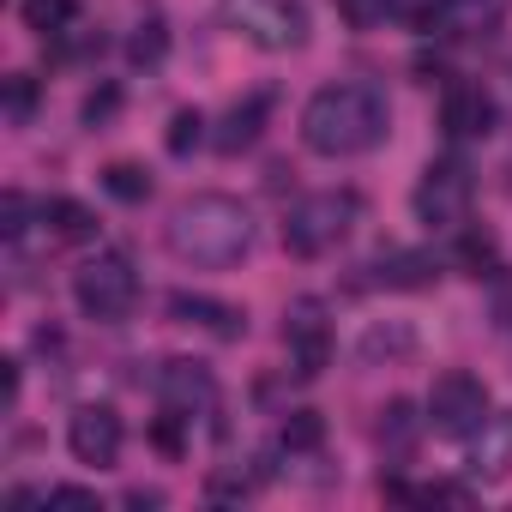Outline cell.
I'll use <instances>...</instances> for the list:
<instances>
[{
	"label": "cell",
	"instance_id": "5b68a950",
	"mask_svg": "<svg viewBox=\"0 0 512 512\" xmlns=\"http://www.w3.org/2000/svg\"><path fill=\"white\" fill-rule=\"evenodd\" d=\"M73 302H79V314L97 320V326L127 320L133 302H139V272H133V260H127V253H91V260L73 272Z\"/></svg>",
	"mask_w": 512,
	"mask_h": 512
},
{
	"label": "cell",
	"instance_id": "f546056e",
	"mask_svg": "<svg viewBox=\"0 0 512 512\" xmlns=\"http://www.w3.org/2000/svg\"><path fill=\"white\" fill-rule=\"evenodd\" d=\"M115 109H121V91H115V85H103L97 97H85V127H103Z\"/></svg>",
	"mask_w": 512,
	"mask_h": 512
},
{
	"label": "cell",
	"instance_id": "277c9868",
	"mask_svg": "<svg viewBox=\"0 0 512 512\" xmlns=\"http://www.w3.org/2000/svg\"><path fill=\"white\" fill-rule=\"evenodd\" d=\"M217 25L247 37L253 49H302L308 43V7L302 0H217Z\"/></svg>",
	"mask_w": 512,
	"mask_h": 512
},
{
	"label": "cell",
	"instance_id": "7402d4cb",
	"mask_svg": "<svg viewBox=\"0 0 512 512\" xmlns=\"http://www.w3.org/2000/svg\"><path fill=\"white\" fill-rule=\"evenodd\" d=\"M103 187H109V199H121V205H145V199H151V175H145L139 163H109V169H103Z\"/></svg>",
	"mask_w": 512,
	"mask_h": 512
},
{
	"label": "cell",
	"instance_id": "83f0119b",
	"mask_svg": "<svg viewBox=\"0 0 512 512\" xmlns=\"http://www.w3.org/2000/svg\"><path fill=\"white\" fill-rule=\"evenodd\" d=\"M446 13H452V0H398V19L410 31H440Z\"/></svg>",
	"mask_w": 512,
	"mask_h": 512
},
{
	"label": "cell",
	"instance_id": "9c48e42d",
	"mask_svg": "<svg viewBox=\"0 0 512 512\" xmlns=\"http://www.w3.org/2000/svg\"><path fill=\"white\" fill-rule=\"evenodd\" d=\"M284 344H290L296 374L314 380V374L332 362V326H326V308H320V302H296V308L284 314Z\"/></svg>",
	"mask_w": 512,
	"mask_h": 512
},
{
	"label": "cell",
	"instance_id": "ba28073f",
	"mask_svg": "<svg viewBox=\"0 0 512 512\" xmlns=\"http://www.w3.org/2000/svg\"><path fill=\"white\" fill-rule=\"evenodd\" d=\"M121 416L109 410V404H85V410H73V422H67V446H73V458L79 464H91V470H109L115 458H121Z\"/></svg>",
	"mask_w": 512,
	"mask_h": 512
},
{
	"label": "cell",
	"instance_id": "2e32d148",
	"mask_svg": "<svg viewBox=\"0 0 512 512\" xmlns=\"http://www.w3.org/2000/svg\"><path fill=\"white\" fill-rule=\"evenodd\" d=\"M37 223L49 241H91L97 235V217L79 205V199H43L37 205Z\"/></svg>",
	"mask_w": 512,
	"mask_h": 512
},
{
	"label": "cell",
	"instance_id": "603a6c76",
	"mask_svg": "<svg viewBox=\"0 0 512 512\" xmlns=\"http://www.w3.org/2000/svg\"><path fill=\"white\" fill-rule=\"evenodd\" d=\"M356 350H362V362H380V356H410V350H416V332H410V326H368Z\"/></svg>",
	"mask_w": 512,
	"mask_h": 512
},
{
	"label": "cell",
	"instance_id": "7a4b0ae2",
	"mask_svg": "<svg viewBox=\"0 0 512 512\" xmlns=\"http://www.w3.org/2000/svg\"><path fill=\"white\" fill-rule=\"evenodd\" d=\"M253 247V211L229 193H193L187 205H175L169 217V253L181 266H205L223 272Z\"/></svg>",
	"mask_w": 512,
	"mask_h": 512
},
{
	"label": "cell",
	"instance_id": "9a60e30c",
	"mask_svg": "<svg viewBox=\"0 0 512 512\" xmlns=\"http://www.w3.org/2000/svg\"><path fill=\"white\" fill-rule=\"evenodd\" d=\"M374 278L386 290H428L440 278V266H434V253H422V247H392V253H380Z\"/></svg>",
	"mask_w": 512,
	"mask_h": 512
},
{
	"label": "cell",
	"instance_id": "8fae6325",
	"mask_svg": "<svg viewBox=\"0 0 512 512\" xmlns=\"http://www.w3.org/2000/svg\"><path fill=\"white\" fill-rule=\"evenodd\" d=\"M464 470L470 482H500L512 470V410H488L470 434V452H464Z\"/></svg>",
	"mask_w": 512,
	"mask_h": 512
},
{
	"label": "cell",
	"instance_id": "cb8c5ba5",
	"mask_svg": "<svg viewBox=\"0 0 512 512\" xmlns=\"http://www.w3.org/2000/svg\"><path fill=\"white\" fill-rule=\"evenodd\" d=\"M284 452H320V440H326V422H320V410H290V422H284Z\"/></svg>",
	"mask_w": 512,
	"mask_h": 512
},
{
	"label": "cell",
	"instance_id": "d4e9b609",
	"mask_svg": "<svg viewBox=\"0 0 512 512\" xmlns=\"http://www.w3.org/2000/svg\"><path fill=\"white\" fill-rule=\"evenodd\" d=\"M338 19L350 31H380L386 19H398V0H338Z\"/></svg>",
	"mask_w": 512,
	"mask_h": 512
},
{
	"label": "cell",
	"instance_id": "d6a6232c",
	"mask_svg": "<svg viewBox=\"0 0 512 512\" xmlns=\"http://www.w3.org/2000/svg\"><path fill=\"white\" fill-rule=\"evenodd\" d=\"M127 506H163V494H157V488H133Z\"/></svg>",
	"mask_w": 512,
	"mask_h": 512
},
{
	"label": "cell",
	"instance_id": "44dd1931",
	"mask_svg": "<svg viewBox=\"0 0 512 512\" xmlns=\"http://www.w3.org/2000/svg\"><path fill=\"white\" fill-rule=\"evenodd\" d=\"M163 55H169V31H163V19L151 13V19L133 25V37H127V61H133V67H157Z\"/></svg>",
	"mask_w": 512,
	"mask_h": 512
},
{
	"label": "cell",
	"instance_id": "6da1fadb",
	"mask_svg": "<svg viewBox=\"0 0 512 512\" xmlns=\"http://www.w3.org/2000/svg\"><path fill=\"white\" fill-rule=\"evenodd\" d=\"M386 127H392L386 91L380 85H362V79L326 85L302 109V145L314 157H362V151H374L386 139Z\"/></svg>",
	"mask_w": 512,
	"mask_h": 512
},
{
	"label": "cell",
	"instance_id": "ac0fdd59",
	"mask_svg": "<svg viewBox=\"0 0 512 512\" xmlns=\"http://www.w3.org/2000/svg\"><path fill=\"white\" fill-rule=\"evenodd\" d=\"M458 272H470V278H494L500 272V241L488 229H464L458 235Z\"/></svg>",
	"mask_w": 512,
	"mask_h": 512
},
{
	"label": "cell",
	"instance_id": "4fadbf2b",
	"mask_svg": "<svg viewBox=\"0 0 512 512\" xmlns=\"http://www.w3.org/2000/svg\"><path fill=\"white\" fill-rule=\"evenodd\" d=\"M169 314L181 320V326H199V332H211V338H241L247 332V320H241V308H229V302H211V296H187V290H175L169 296Z\"/></svg>",
	"mask_w": 512,
	"mask_h": 512
},
{
	"label": "cell",
	"instance_id": "e0dca14e",
	"mask_svg": "<svg viewBox=\"0 0 512 512\" xmlns=\"http://www.w3.org/2000/svg\"><path fill=\"white\" fill-rule=\"evenodd\" d=\"M19 19H25V31H37V37H67L73 19H79V0H25Z\"/></svg>",
	"mask_w": 512,
	"mask_h": 512
},
{
	"label": "cell",
	"instance_id": "52a82bcc",
	"mask_svg": "<svg viewBox=\"0 0 512 512\" xmlns=\"http://www.w3.org/2000/svg\"><path fill=\"white\" fill-rule=\"evenodd\" d=\"M482 416H488V386L464 368H446L428 392V428L446 434V440H470Z\"/></svg>",
	"mask_w": 512,
	"mask_h": 512
},
{
	"label": "cell",
	"instance_id": "ffe728a7",
	"mask_svg": "<svg viewBox=\"0 0 512 512\" xmlns=\"http://www.w3.org/2000/svg\"><path fill=\"white\" fill-rule=\"evenodd\" d=\"M482 25H500V0H452V13L440 19L446 37H476Z\"/></svg>",
	"mask_w": 512,
	"mask_h": 512
},
{
	"label": "cell",
	"instance_id": "4dcf8cb0",
	"mask_svg": "<svg viewBox=\"0 0 512 512\" xmlns=\"http://www.w3.org/2000/svg\"><path fill=\"white\" fill-rule=\"evenodd\" d=\"M43 500H49V506H85V512H97V494H91V488H49Z\"/></svg>",
	"mask_w": 512,
	"mask_h": 512
},
{
	"label": "cell",
	"instance_id": "484cf974",
	"mask_svg": "<svg viewBox=\"0 0 512 512\" xmlns=\"http://www.w3.org/2000/svg\"><path fill=\"white\" fill-rule=\"evenodd\" d=\"M199 139H205V115H199V109H175V115H169V133H163L169 157H187V151H199Z\"/></svg>",
	"mask_w": 512,
	"mask_h": 512
},
{
	"label": "cell",
	"instance_id": "f1b7e54d",
	"mask_svg": "<svg viewBox=\"0 0 512 512\" xmlns=\"http://www.w3.org/2000/svg\"><path fill=\"white\" fill-rule=\"evenodd\" d=\"M25 217H31V199H25V193H7V199H0V235H7V241H19V235L31 229Z\"/></svg>",
	"mask_w": 512,
	"mask_h": 512
},
{
	"label": "cell",
	"instance_id": "1f68e13d",
	"mask_svg": "<svg viewBox=\"0 0 512 512\" xmlns=\"http://www.w3.org/2000/svg\"><path fill=\"white\" fill-rule=\"evenodd\" d=\"M0 398H7V410L19 404V362H7V374H0Z\"/></svg>",
	"mask_w": 512,
	"mask_h": 512
},
{
	"label": "cell",
	"instance_id": "8992f818",
	"mask_svg": "<svg viewBox=\"0 0 512 512\" xmlns=\"http://www.w3.org/2000/svg\"><path fill=\"white\" fill-rule=\"evenodd\" d=\"M470 199H476V169L452 151V157H434V163L422 169L410 205H416V217H422L428 229H452V223H464Z\"/></svg>",
	"mask_w": 512,
	"mask_h": 512
},
{
	"label": "cell",
	"instance_id": "3957f363",
	"mask_svg": "<svg viewBox=\"0 0 512 512\" xmlns=\"http://www.w3.org/2000/svg\"><path fill=\"white\" fill-rule=\"evenodd\" d=\"M362 217V199L350 187H326V193H308L290 223H284V247L296 253V260H320V253H332Z\"/></svg>",
	"mask_w": 512,
	"mask_h": 512
},
{
	"label": "cell",
	"instance_id": "7c38bea8",
	"mask_svg": "<svg viewBox=\"0 0 512 512\" xmlns=\"http://www.w3.org/2000/svg\"><path fill=\"white\" fill-rule=\"evenodd\" d=\"M494 121H500V109H494V97H488L482 85H452L446 103H440V127H446V139H488Z\"/></svg>",
	"mask_w": 512,
	"mask_h": 512
},
{
	"label": "cell",
	"instance_id": "5bb4252c",
	"mask_svg": "<svg viewBox=\"0 0 512 512\" xmlns=\"http://www.w3.org/2000/svg\"><path fill=\"white\" fill-rule=\"evenodd\" d=\"M266 115H272V91H253L247 103H235V109L223 115V127L211 133V145H217L223 157H235V151H247L253 139H260V127H266Z\"/></svg>",
	"mask_w": 512,
	"mask_h": 512
},
{
	"label": "cell",
	"instance_id": "30bf717a",
	"mask_svg": "<svg viewBox=\"0 0 512 512\" xmlns=\"http://www.w3.org/2000/svg\"><path fill=\"white\" fill-rule=\"evenodd\" d=\"M157 398H163V410H175V416H199V410H211L217 404V380H211V368L205 362H187V356H175V362H163L157 368Z\"/></svg>",
	"mask_w": 512,
	"mask_h": 512
},
{
	"label": "cell",
	"instance_id": "d6986e66",
	"mask_svg": "<svg viewBox=\"0 0 512 512\" xmlns=\"http://www.w3.org/2000/svg\"><path fill=\"white\" fill-rule=\"evenodd\" d=\"M428 416H416V404L410 398H392L386 410H380V446H392V452H410V440H416V428H422Z\"/></svg>",
	"mask_w": 512,
	"mask_h": 512
},
{
	"label": "cell",
	"instance_id": "4316f807",
	"mask_svg": "<svg viewBox=\"0 0 512 512\" xmlns=\"http://www.w3.org/2000/svg\"><path fill=\"white\" fill-rule=\"evenodd\" d=\"M31 115H37V79H31V73H13V79H7V121L25 127Z\"/></svg>",
	"mask_w": 512,
	"mask_h": 512
}]
</instances>
